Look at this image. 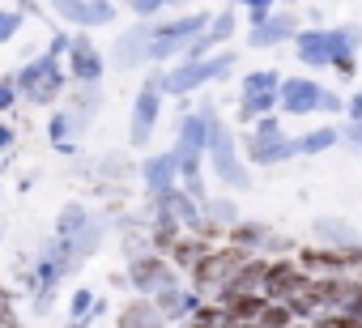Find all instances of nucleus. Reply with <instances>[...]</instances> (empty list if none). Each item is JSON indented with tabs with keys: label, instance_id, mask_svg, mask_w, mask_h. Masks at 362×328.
<instances>
[{
	"label": "nucleus",
	"instance_id": "46",
	"mask_svg": "<svg viewBox=\"0 0 362 328\" xmlns=\"http://www.w3.org/2000/svg\"><path fill=\"white\" fill-rule=\"evenodd\" d=\"M290 328H311V324H290Z\"/></svg>",
	"mask_w": 362,
	"mask_h": 328
},
{
	"label": "nucleus",
	"instance_id": "32",
	"mask_svg": "<svg viewBox=\"0 0 362 328\" xmlns=\"http://www.w3.org/2000/svg\"><path fill=\"white\" fill-rule=\"evenodd\" d=\"M337 141H341V132H337V128H315V132L298 136L294 145H298V153H324V149H332Z\"/></svg>",
	"mask_w": 362,
	"mask_h": 328
},
{
	"label": "nucleus",
	"instance_id": "24",
	"mask_svg": "<svg viewBox=\"0 0 362 328\" xmlns=\"http://www.w3.org/2000/svg\"><path fill=\"white\" fill-rule=\"evenodd\" d=\"M315 235H320L328 247H349V243H362V239L354 235V226H349V222H341V218H315Z\"/></svg>",
	"mask_w": 362,
	"mask_h": 328
},
{
	"label": "nucleus",
	"instance_id": "34",
	"mask_svg": "<svg viewBox=\"0 0 362 328\" xmlns=\"http://www.w3.org/2000/svg\"><path fill=\"white\" fill-rule=\"evenodd\" d=\"M22 9H0V43H9L18 30H22Z\"/></svg>",
	"mask_w": 362,
	"mask_h": 328
},
{
	"label": "nucleus",
	"instance_id": "39",
	"mask_svg": "<svg viewBox=\"0 0 362 328\" xmlns=\"http://www.w3.org/2000/svg\"><path fill=\"white\" fill-rule=\"evenodd\" d=\"M18 102V86H13V77H0V111H9Z\"/></svg>",
	"mask_w": 362,
	"mask_h": 328
},
{
	"label": "nucleus",
	"instance_id": "17",
	"mask_svg": "<svg viewBox=\"0 0 362 328\" xmlns=\"http://www.w3.org/2000/svg\"><path fill=\"white\" fill-rule=\"evenodd\" d=\"M294 35H298L294 13H273L260 30L247 35V47H277V43H286V39H294Z\"/></svg>",
	"mask_w": 362,
	"mask_h": 328
},
{
	"label": "nucleus",
	"instance_id": "1",
	"mask_svg": "<svg viewBox=\"0 0 362 328\" xmlns=\"http://www.w3.org/2000/svg\"><path fill=\"white\" fill-rule=\"evenodd\" d=\"M205 153H209V167L218 171V180L226 184V188H235V192H247L252 188V175H247V167L239 162V141H235V132L226 128V124H209V141H205Z\"/></svg>",
	"mask_w": 362,
	"mask_h": 328
},
{
	"label": "nucleus",
	"instance_id": "2",
	"mask_svg": "<svg viewBox=\"0 0 362 328\" xmlns=\"http://www.w3.org/2000/svg\"><path fill=\"white\" fill-rule=\"evenodd\" d=\"M13 86H18V94H22L26 102H35V107H52V102L64 94L60 60L43 52V56H39V60H30L22 73H13Z\"/></svg>",
	"mask_w": 362,
	"mask_h": 328
},
{
	"label": "nucleus",
	"instance_id": "35",
	"mask_svg": "<svg viewBox=\"0 0 362 328\" xmlns=\"http://www.w3.org/2000/svg\"><path fill=\"white\" fill-rule=\"evenodd\" d=\"M243 13H247V22H252V30H260V26H264V22H269V18L277 13V9L269 5V0H252V5H247Z\"/></svg>",
	"mask_w": 362,
	"mask_h": 328
},
{
	"label": "nucleus",
	"instance_id": "5",
	"mask_svg": "<svg viewBox=\"0 0 362 328\" xmlns=\"http://www.w3.org/2000/svg\"><path fill=\"white\" fill-rule=\"evenodd\" d=\"M124 277H128V286H132L141 298H149V294H153V290H162V286H179L175 269H170L162 256H153V252L132 256V260H128V269H124Z\"/></svg>",
	"mask_w": 362,
	"mask_h": 328
},
{
	"label": "nucleus",
	"instance_id": "23",
	"mask_svg": "<svg viewBox=\"0 0 362 328\" xmlns=\"http://www.w3.org/2000/svg\"><path fill=\"white\" fill-rule=\"evenodd\" d=\"M179 235H184V230H179V226H175L170 218H162V213H153V226H149V252L166 260V256H170V247L179 243Z\"/></svg>",
	"mask_w": 362,
	"mask_h": 328
},
{
	"label": "nucleus",
	"instance_id": "37",
	"mask_svg": "<svg viewBox=\"0 0 362 328\" xmlns=\"http://www.w3.org/2000/svg\"><path fill=\"white\" fill-rule=\"evenodd\" d=\"M166 5L162 0H132V18H158Z\"/></svg>",
	"mask_w": 362,
	"mask_h": 328
},
{
	"label": "nucleus",
	"instance_id": "20",
	"mask_svg": "<svg viewBox=\"0 0 362 328\" xmlns=\"http://www.w3.org/2000/svg\"><path fill=\"white\" fill-rule=\"evenodd\" d=\"M218 303L226 307V315H230L235 324H256V320H260V311L269 307V298H264V294H222Z\"/></svg>",
	"mask_w": 362,
	"mask_h": 328
},
{
	"label": "nucleus",
	"instance_id": "14",
	"mask_svg": "<svg viewBox=\"0 0 362 328\" xmlns=\"http://www.w3.org/2000/svg\"><path fill=\"white\" fill-rule=\"evenodd\" d=\"M281 141H286V128L277 124V115H264V119H256V128L243 136V153H247L252 162H260V167H264L269 149H273V145H281Z\"/></svg>",
	"mask_w": 362,
	"mask_h": 328
},
{
	"label": "nucleus",
	"instance_id": "12",
	"mask_svg": "<svg viewBox=\"0 0 362 328\" xmlns=\"http://www.w3.org/2000/svg\"><path fill=\"white\" fill-rule=\"evenodd\" d=\"M56 13L64 22H73V26H107V22H115L119 9L115 5H103V0H60Z\"/></svg>",
	"mask_w": 362,
	"mask_h": 328
},
{
	"label": "nucleus",
	"instance_id": "16",
	"mask_svg": "<svg viewBox=\"0 0 362 328\" xmlns=\"http://www.w3.org/2000/svg\"><path fill=\"white\" fill-rule=\"evenodd\" d=\"M175 180H179V171H175V158H170V153H158V158H145V162H141V184H145L149 197L170 192Z\"/></svg>",
	"mask_w": 362,
	"mask_h": 328
},
{
	"label": "nucleus",
	"instance_id": "43",
	"mask_svg": "<svg viewBox=\"0 0 362 328\" xmlns=\"http://www.w3.org/2000/svg\"><path fill=\"white\" fill-rule=\"evenodd\" d=\"M345 141L349 145H362V124H345Z\"/></svg>",
	"mask_w": 362,
	"mask_h": 328
},
{
	"label": "nucleus",
	"instance_id": "6",
	"mask_svg": "<svg viewBox=\"0 0 362 328\" xmlns=\"http://www.w3.org/2000/svg\"><path fill=\"white\" fill-rule=\"evenodd\" d=\"M324 86L311 81V77H281L277 86V107L286 115H311V111H324Z\"/></svg>",
	"mask_w": 362,
	"mask_h": 328
},
{
	"label": "nucleus",
	"instance_id": "13",
	"mask_svg": "<svg viewBox=\"0 0 362 328\" xmlns=\"http://www.w3.org/2000/svg\"><path fill=\"white\" fill-rule=\"evenodd\" d=\"M149 303L158 307L162 320H192V311L201 307V298L192 290H184V286H162V290L149 294Z\"/></svg>",
	"mask_w": 362,
	"mask_h": 328
},
{
	"label": "nucleus",
	"instance_id": "8",
	"mask_svg": "<svg viewBox=\"0 0 362 328\" xmlns=\"http://www.w3.org/2000/svg\"><path fill=\"white\" fill-rule=\"evenodd\" d=\"M64 56H69V73H73V81H81V86H98V77L107 73V60L98 56V47H94L86 35H73Z\"/></svg>",
	"mask_w": 362,
	"mask_h": 328
},
{
	"label": "nucleus",
	"instance_id": "42",
	"mask_svg": "<svg viewBox=\"0 0 362 328\" xmlns=\"http://www.w3.org/2000/svg\"><path fill=\"white\" fill-rule=\"evenodd\" d=\"M345 311H349L354 320H362V286H354V298L345 303Z\"/></svg>",
	"mask_w": 362,
	"mask_h": 328
},
{
	"label": "nucleus",
	"instance_id": "18",
	"mask_svg": "<svg viewBox=\"0 0 362 328\" xmlns=\"http://www.w3.org/2000/svg\"><path fill=\"white\" fill-rule=\"evenodd\" d=\"M294 52L303 64L320 69V64H332V43H328V30H298L294 35Z\"/></svg>",
	"mask_w": 362,
	"mask_h": 328
},
{
	"label": "nucleus",
	"instance_id": "33",
	"mask_svg": "<svg viewBox=\"0 0 362 328\" xmlns=\"http://www.w3.org/2000/svg\"><path fill=\"white\" fill-rule=\"evenodd\" d=\"M294 320H290V311H286V303H269L264 311H260V320H256V328H290Z\"/></svg>",
	"mask_w": 362,
	"mask_h": 328
},
{
	"label": "nucleus",
	"instance_id": "10",
	"mask_svg": "<svg viewBox=\"0 0 362 328\" xmlns=\"http://www.w3.org/2000/svg\"><path fill=\"white\" fill-rule=\"evenodd\" d=\"M153 209H158L162 218H170V222H175L179 230H188V235H192V230L201 226V205H197V201H192V197H188L184 188H179V184H175L170 192L153 197Z\"/></svg>",
	"mask_w": 362,
	"mask_h": 328
},
{
	"label": "nucleus",
	"instance_id": "45",
	"mask_svg": "<svg viewBox=\"0 0 362 328\" xmlns=\"http://www.w3.org/2000/svg\"><path fill=\"white\" fill-rule=\"evenodd\" d=\"M69 328H90V320H69Z\"/></svg>",
	"mask_w": 362,
	"mask_h": 328
},
{
	"label": "nucleus",
	"instance_id": "28",
	"mask_svg": "<svg viewBox=\"0 0 362 328\" xmlns=\"http://www.w3.org/2000/svg\"><path fill=\"white\" fill-rule=\"evenodd\" d=\"M277 107V94H243L239 98V124H256Z\"/></svg>",
	"mask_w": 362,
	"mask_h": 328
},
{
	"label": "nucleus",
	"instance_id": "4",
	"mask_svg": "<svg viewBox=\"0 0 362 328\" xmlns=\"http://www.w3.org/2000/svg\"><path fill=\"white\" fill-rule=\"evenodd\" d=\"M230 69H235L230 52H222L214 60H197V64H175L170 73H162V90L166 94H188V90H197V86H205L214 77H226Z\"/></svg>",
	"mask_w": 362,
	"mask_h": 328
},
{
	"label": "nucleus",
	"instance_id": "29",
	"mask_svg": "<svg viewBox=\"0 0 362 328\" xmlns=\"http://www.w3.org/2000/svg\"><path fill=\"white\" fill-rule=\"evenodd\" d=\"M277 86H281V73H277V69L243 73V94H277Z\"/></svg>",
	"mask_w": 362,
	"mask_h": 328
},
{
	"label": "nucleus",
	"instance_id": "9",
	"mask_svg": "<svg viewBox=\"0 0 362 328\" xmlns=\"http://www.w3.org/2000/svg\"><path fill=\"white\" fill-rule=\"evenodd\" d=\"M158 90H162V73H153L141 94H136V107H132V145H145L153 136V124H158Z\"/></svg>",
	"mask_w": 362,
	"mask_h": 328
},
{
	"label": "nucleus",
	"instance_id": "19",
	"mask_svg": "<svg viewBox=\"0 0 362 328\" xmlns=\"http://www.w3.org/2000/svg\"><path fill=\"white\" fill-rule=\"evenodd\" d=\"M115 328H166V320L158 315V307H153L149 298H132V303L119 307Z\"/></svg>",
	"mask_w": 362,
	"mask_h": 328
},
{
	"label": "nucleus",
	"instance_id": "36",
	"mask_svg": "<svg viewBox=\"0 0 362 328\" xmlns=\"http://www.w3.org/2000/svg\"><path fill=\"white\" fill-rule=\"evenodd\" d=\"M69 311H73V320H86V315L94 311V294H90V290H73V298H69Z\"/></svg>",
	"mask_w": 362,
	"mask_h": 328
},
{
	"label": "nucleus",
	"instance_id": "25",
	"mask_svg": "<svg viewBox=\"0 0 362 328\" xmlns=\"http://www.w3.org/2000/svg\"><path fill=\"white\" fill-rule=\"evenodd\" d=\"M205 252H214V247H205L197 235H179V243L170 247V256H166V264L175 260V269H192L197 260H205Z\"/></svg>",
	"mask_w": 362,
	"mask_h": 328
},
{
	"label": "nucleus",
	"instance_id": "27",
	"mask_svg": "<svg viewBox=\"0 0 362 328\" xmlns=\"http://www.w3.org/2000/svg\"><path fill=\"white\" fill-rule=\"evenodd\" d=\"M86 222H90V209L73 201V205L60 209V218H56V235H60V239H77V235L86 230Z\"/></svg>",
	"mask_w": 362,
	"mask_h": 328
},
{
	"label": "nucleus",
	"instance_id": "7",
	"mask_svg": "<svg viewBox=\"0 0 362 328\" xmlns=\"http://www.w3.org/2000/svg\"><path fill=\"white\" fill-rule=\"evenodd\" d=\"M307 281H311V277H307V273H303L294 260H269L260 294H264L269 303H286V298L303 294V290H307Z\"/></svg>",
	"mask_w": 362,
	"mask_h": 328
},
{
	"label": "nucleus",
	"instance_id": "40",
	"mask_svg": "<svg viewBox=\"0 0 362 328\" xmlns=\"http://www.w3.org/2000/svg\"><path fill=\"white\" fill-rule=\"evenodd\" d=\"M332 69H337V77H345V81H349V77L358 73V60H354V56H337V60H332Z\"/></svg>",
	"mask_w": 362,
	"mask_h": 328
},
{
	"label": "nucleus",
	"instance_id": "44",
	"mask_svg": "<svg viewBox=\"0 0 362 328\" xmlns=\"http://www.w3.org/2000/svg\"><path fill=\"white\" fill-rule=\"evenodd\" d=\"M13 145V128L9 124H0V149H9Z\"/></svg>",
	"mask_w": 362,
	"mask_h": 328
},
{
	"label": "nucleus",
	"instance_id": "22",
	"mask_svg": "<svg viewBox=\"0 0 362 328\" xmlns=\"http://www.w3.org/2000/svg\"><path fill=\"white\" fill-rule=\"evenodd\" d=\"M264 269H269V260H260V256H252L235 277H230V286H226V294H260V286H264Z\"/></svg>",
	"mask_w": 362,
	"mask_h": 328
},
{
	"label": "nucleus",
	"instance_id": "11",
	"mask_svg": "<svg viewBox=\"0 0 362 328\" xmlns=\"http://www.w3.org/2000/svg\"><path fill=\"white\" fill-rule=\"evenodd\" d=\"M214 124V119H209ZM209 124L201 115H184V124H179V136H175V167L179 162H201L205 158V141H209Z\"/></svg>",
	"mask_w": 362,
	"mask_h": 328
},
{
	"label": "nucleus",
	"instance_id": "26",
	"mask_svg": "<svg viewBox=\"0 0 362 328\" xmlns=\"http://www.w3.org/2000/svg\"><path fill=\"white\" fill-rule=\"evenodd\" d=\"M77 132H81V124H77L69 111H60V115L47 124V136H52V145H56L60 153H73V145H77Z\"/></svg>",
	"mask_w": 362,
	"mask_h": 328
},
{
	"label": "nucleus",
	"instance_id": "41",
	"mask_svg": "<svg viewBox=\"0 0 362 328\" xmlns=\"http://www.w3.org/2000/svg\"><path fill=\"white\" fill-rule=\"evenodd\" d=\"M345 119H349V124H362V94H354V98L345 102Z\"/></svg>",
	"mask_w": 362,
	"mask_h": 328
},
{
	"label": "nucleus",
	"instance_id": "30",
	"mask_svg": "<svg viewBox=\"0 0 362 328\" xmlns=\"http://www.w3.org/2000/svg\"><path fill=\"white\" fill-rule=\"evenodd\" d=\"M98 111V90L94 86H86V90H73V102H69V115L86 128L90 124V115Z\"/></svg>",
	"mask_w": 362,
	"mask_h": 328
},
{
	"label": "nucleus",
	"instance_id": "38",
	"mask_svg": "<svg viewBox=\"0 0 362 328\" xmlns=\"http://www.w3.org/2000/svg\"><path fill=\"white\" fill-rule=\"evenodd\" d=\"M264 247H269V252H273V256H281V252H298V247H294V239H290V235H273V230H269V239H264Z\"/></svg>",
	"mask_w": 362,
	"mask_h": 328
},
{
	"label": "nucleus",
	"instance_id": "31",
	"mask_svg": "<svg viewBox=\"0 0 362 328\" xmlns=\"http://www.w3.org/2000/svg\"><path fill=\"white\" fill-rule=\"evenodd\" d=\"M328 43H332V60L337 56H354L358 43H362V30L358 26H337V30H328Z\"/></svg>",
	"mask_w": 362,
	"mask_h": 328
},
{
	"label": "nucleus",
	"instance_id": "21",
	"mask_svg": "<svg viewBox=\"0 0 362 328\" xmlns=\"http://www.w3.org/2000/svg\"><path fill=\"white\" fill-rule=\"evenodd\" d=\"M264 239H269V226H260V222H235L226 230V247H239L247 256H256V247H264Z\"/></svg>",
	"mask_w": 362,
	"mask_h": 328
},
{
	"label": "nucleus",
	"instance_id": "3",
	"mask_svg": "<svg viewBox=\"0 0 362 328\" xmlns=\"http://www.w3.org/2000/svg\"><path fill=\"white\" fill-rule=\"evenodd\" d=\"M205 26H209V13H192V18H179V22H153V26H149L145 60H170V56L184 60L188 43H192Z\"/></svg>",
	"mask_w": 362,
	"mask_h": 328
},
{
	"label": "nucleus",
	"instance_id": "15",
	"mask_svg": "<svg viewBox=\"0 0 362 328\" xmlns=\"http://www.w3.org/2000/svg\"><path fill=\"white\" fill-rule=\"evenodd\" d=\"M149 26H153V22H136L128 35H119V39H115V47H111V64H115V69H132L136 60H145Z\"/></svg>",
	"mask_w": 362,
	"mask_h": 328
}]
</instances>
